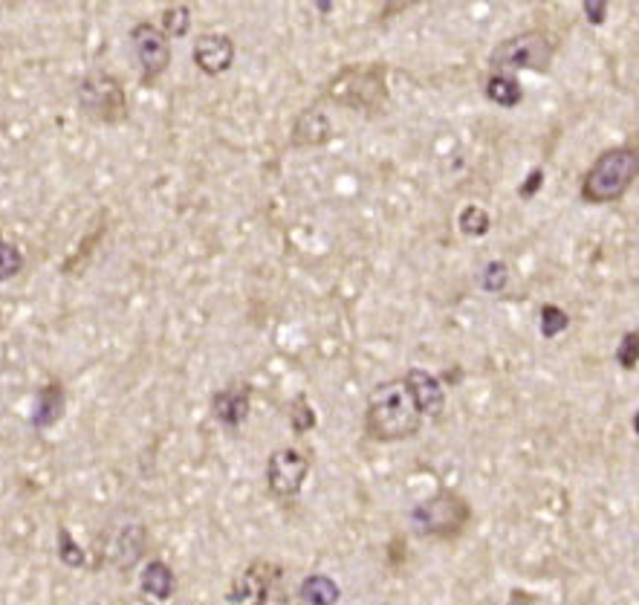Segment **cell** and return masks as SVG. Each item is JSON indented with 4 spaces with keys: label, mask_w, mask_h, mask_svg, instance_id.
Wrapping results in <instances>:
<instances>
[{
    "label": "cell",
    "mask_w": 639,
    "mask_h": 605,
    "mask_svg": "<svg viewBox=\"0 0 639 605\" xmlns=\"http://www.w3.org/2000/svg\"><path fill=\"white\" fill-rule=\"evenodd\" d=\"M422 420L406 379H388L370 392L368 409H365V431L376 444H399L420 435Z\"/></svg>",
    "instance_id": "obj_1"
},
{
    "label": "cell",
    "mask_w": 639,
    "mask_h": 605,
    "mask_svg": "<svg viewBox=\"0 0 639 605\" xmlns=\"http://www.w3.org/2000/svg\"><path fill=\"white\" fill-rule=\"evenodd\" d=\"M324 98L362 116H379L388 111V67L385 64H350L342 67L324 87Z\"/></svg>",
    "instance_id": "obj_2"
},
{
    "label": "cell",
    "mask_w": 639,
    "mask_h": 605,
    "mask_svg": "<svg viewBox=\"0 0 639 605\" xmlns=\"http://www.w3.org/2000/svg\"><path fill=\"white\" fill-rule=\"evenodd\" d=\"M637 145H619V148L601 152L582 180V200L594 206L619 200L637 180Z\"/></svg>",
    "instance_id": "obj_3"
},
{
    "label": "cell",
    "mask_w": 639,
    "mask_h": 605,
    "mask_svg": "<svg viewBox=\"0 0 639 605\" xmlns=\"http://www.w3.org/2000/svg\"><path fill=\"white\" fill-rule=\"evenodd\" d=\"M472 524V504L458 490H440L411 510V528L417 536L454 542Z\"/></svg>",
    "instance_id": "obj_4"
},
{
    "label": "cell",
    "mask_w": 639,
    "mask_h": 605,
    "mask_svg": "<svg viewBox=\"0 0 639 605\" xmlns=\"http://www.w3.org/2000/svg\"><path fill=\"white\" fill-rule=\"evenodd\" d=\"M556 59V41L549 39L547 32L533 30L512 35V39L501 41L489 55V64L495 73H506L512 76L515 70H535V73H547L549 64Z\"/></svg>",
    "instance_id": "obj_5"
},
{
    "label": "cell",
    "mask_w": 639,
    "mask_h": 605,
    "mask_svg": "<svg viewBox=\"0 0 639 605\" xmlns=\"http://www.w3.org/2000/svg\"><path fill=\"white\" fill-rule=\"evenodd\" d=\"M226 599L232 605L249 603V599L255 605H298L293 594H290V588H286L284 567L266 560L252 562L243 571L241 580H234Z\"/></svg>",
    "instance_id": "obj_6"
},
{
    "label": "cell",
    "mask_w": 639,
    "mask_h": 605,
    "mask_svg": "<svg viewBox=\"0 0 639 605\" xmlns=\"http://www.w3.org/2000/svg\"><path fill=\"white\" fill-rule=\"evenodd\" d=\"M78 107L98 125H122L128 119V96L111 73H87L78 84Z\"/></svg>",
    "instance_id": "obj_7"
},
{
    "label": "cell",
    "mask_w": 639,
    "mask_h": 605,
    "mask_svg": "<svg viewBox=\"0 0 639 605\" xmlns=\"http://www.w3.org/2000/svg\"><path fill=\"white\" fill-rule=\"evenodd\" d=\"M310 476V458L295 447H281L266 461V487L275 499H295Z\"/></svg>",
    "instance_id": "obj_8"
},
{
    "label": "cell",
    "mask_w": 639,
    "mask_h": 605,
    "mask_svg": "<svg viewBox=\"0 0 639 605\" xmlns=\"http://www.w3.org/2000/svg\"><path fill=\"white\" fill-rule=\"evenodd\" d=\"M130 44H134L139 70H143V82H157L171 64V41L166 39V32L150 21L136 23L130 30Z\"/></svg>",
    "instance_id": "obj_9"
},
{
    "label": "cell",
    "mask_w": 639,
    "mask_h": 605,
    "mask_svg": "<svg viewBox=\"0 0 639 605\" xmlns=\"http://www.w3.org/2000/svg\"><path fill=\"white\" fill-rule=\"evenodd\" d=\"M195 64L206 76H223L234 64V41L226 32H203L195 41Z\"/></svg>",
    "instance_id": "obj_10"
},
{
    "label": "cell",
    "mask_w": 639,
    "mask_h": 605,
    "mask_svg": "<svg viewBox=\"0 0 639 605\" xmlns=\"http://www.w3.org/2000/svg\"><path fill=\"white\" fill-rule=\"evenodd\" d=\"M406 386L411 392L413 403H417V409H420L422 417H431V420H440L446 411V392L443 383L434 377L426 368H411L406 372Z\"/></svg>",
    "instance_id": "obj_11"
},
{
    "label": "cell",
    "mask_w": 639,
    "mask_h": 605,
    "mask_svg": "<svg viewBox=\"0 0 639 605\" xmlns=\"http://www.w3.org/2000/svg\"><path fill=\"white\" fill-rule=\"evenodd\" d=\"M249 411H252V392L249 386H229L211 397V415L226 429H238L247 424Z\"/></svg>",
    "instance_id": "obj_12"
},
{
    "label": "cell",
    "mask_w": 639,
    "mask_h": 605,
    "mask_svg": "<svg viewBox=\"0 0 639 605\" xmlns=\"http://www.w3.org/2000/svg\"><path fill=\"white\" fill-rule=\"evenodd\" d=\"M333 137V125L324 111L318 107H307L295 116V125L290 131V145L293 148H316Z\"/></svg>",
    "instance_id": "obj_13"
},
{
    "label": "cell",
    "mask_w": 639,
    "mask_h": 605,
    "mask_svg": "<svg viewBox=\"0 0 639 605\" xmlns=\"http://www.w3.org/2000/svg\"><path fill=\"white\" fill-rule=\"evenodd\" d=\"M145 547H148V530L143 524H125L113 539V565L119 571H130L145 556Z\"/></svg>",
    "instance_id": "obj_14"
},
{
    "label": "cell",
    "mask_w": 639,
    "mask_h": 605,
    "mask_svg": "<svg viewBox=\"0 0 639 605\" xmlns=\"http://www.w3.org/2000/svg\"><path fill=\"white\" fill-rule=\"evenodd\" d=\"M67 411V392L61 386L59 379L53 383H46L35 397V409H32V426L35 429H50L64 417Z\"/></svg>",
    "instance_id": "obj_15"
},
{
    "label": "cell",
    "mask_w": 639,
    "mask_h": 605,
    "mask_svg": "<svg viewBox=\"0 0 639 605\" xmlns=\"http://www.w3.org/2000/svg\"><path fill=\"white\" fill-rule=\"evenodd\" d=\"M139 588H143L145 597L157 599V603H166L174 597L177 591V576H174L171 565L163 560H150L143 567V576H139Z\"/></svg>",
    "instance_id": "obj_16"
},
{
    "label": "cell",
    "mask_w": 639,
    "mask_h": 605,
    "mask_svg": "<svg viewBox=\"0 0 639 605\" xmlns=\"http://www.w3.org/2000/svg\"><path fill=\"white\" fill-rule=\"evenodd\" d=\"M298 597L304 605H336L342 599V588L327 574H310L301 583Z\"/></svg>",
    "instance_id": "obj_17"
},
{
    "label": "cell",
    "mask_w": 639,
    "mask_h": 605,
    "mask_svg": "<svg viewBox=\"0 0 639 605\" xmlns=\"http://www.w3.org/2000/svg\"><path fill=\"white\" fill-rule=\"evenodd\" d=\"M486 98H492L495 105L501 107H515L521 105L524 98V87L515 76H506V73H492L486 79Z\"/></svg>",
    "instance_id": "obj_18"
},
{
    "label": "cell",
    "mask_w": 639,
    "mask_h": 605,
    "mask_svg": "<svg viewBox=\"0 0 639 605\" xmlns=\"http://www.w3.org/2000/svg\"><path fill=\"white\" fill-rule=\"evenodd\" d=\"M460 232L467 234V238H483V234L492 229V218H489V212L483 209V206H463V212H460V220H458Z\"/></svg>",
    "instance_id": "obj_19"
},
{
    "label": "cell",
    "mask_w": 639,
    "mask_h": 605,
    "mask_svg": "<svg viewBox=\"0 0 639 605\" xmlns=\"http://www.w3.org/2000/svg\"><path fill=\"white\" fill-rule=\"evenodd\" d=\"M191 30V9L186 3H177V7H168L163 12V32L166 39H182Z\"/></svg>",
    "instance_id": "obj_20"
},
{
    "label": "cell",
    "mask_w": 639,
    "mask_h": 605,
    "mask_svg": "<svg viewBox=\"0 0 639 605\" xmlns=\"http://www.w3.org/2000/svg\"><path fill=\"white\" fill-rule=\"evenodd\" d=\"M286 417H290V424H293L295 435H304V431L316 429V409H313V406H310L304 397H295V400L290 403Z\"/></svg>",
    "instance_id": "obj_21"
},
{
    "label": "cell",
    "mask_w": 639,
    "mask_h": 605,
    "mask_svg": "<svg viewBox=\"0 0 639 605\" xmlns=\"http://www.w3.org/2000/svg\"><path fill=\"white\" fill-rule=\"evenodd\" d=\"M23 270V252L18 250L15 243L0 241V284L9 279H15Z\"/></svg>",
    "instance_id": "obj_22"
},
{
    "label": "cell",
    "mask_w": 639,
    "mask_h": 605,
    "mask_svg": "<svg viewBox=\"0 0 639 605\" xmlns=\"http://www.w3.org/2000/svg\"><path fill=\"white\" fill-rule=\"evenodd\" d=\"M570 325V316L558 307V304H544L542 307V333L547 340H556L558 333L567 331Z\"/></svg>",
    "instance_id": "obj_23"
},
{
    "label": "cell",
    "mask_w": 639,
    "mask_h": 605,
    "mask_svg": "<svg viewBox=\"0 0 639 605\" xmlns=\"http://www.w3.org/2000/svg\"><path fill=\"white\" fill-rule=\"evenodd\" d=\"M506 281H510V267H506L504 261H489L486 270H483L481 275L483 290H489V293H501V290L506 288Z\"/></svg>",
    "instance_id": "obj_24"
},
{
    "label": "cell",
    "mask_w": 639,
    "mask_h": 605,
    "mask_svg": "<svg viewBox=\"0 0 639 605\" xmlns=\"http://www.w3.org/2000/svg\"><path fill=\"white\" fill-rule=\"evenodd\" d=\"M59 560L67 567H82L84 565V551L73 542L67 528H59Z\"/></svg>",
    "instance_id": "obj_25"
},
{
    "label": "cell",
    "mask_w": 639,
    "mask_h": 605,
    "mask_svg": "<svg viewBox=\"0 0 639 605\" xmlns=\"http://www.w3.org/2000/svg\"><path fill=\"white\" fill-rule=\"evenodd\" d=\"M637 356H639V333L637 331H628L622 336V342H619L617 359H619V365H622L625 372H633V368H637Z\"/></svg>",
    "instance_id": "obj_26"
},
{
    "label": "cell",
    "mask_w": 639,
    "mask_h": 605,
    "mask_svg": "<svg viewBox=\"0 0 639 605\" xmlns=\"http://www.w3.org/2000/svg\"><path fill=\"white\" fill-rule=\"evenodd\" d=\"M585 15L590 18V23L601 27V23H605V15H608V3H605V0H587Z\"/></svg>",
    "instance_id": "obj_27"
},
{
    "label": "cell",
    "mask_w": 639,
    "mask_h": 605,
    "mask_svg": "<svg viewBox=\"0 0 639 605\" xmlns=\"http://www.w3.org/2000/svg\"><path fill=\"white\" fill-rule=\"evenodd\" d=\"M542 182H544V168H533V175L526 177V182L521 186V197H533Z\"/></svg>",
    "instance_id": "obj_28"
},
{
    "label": "cell",
    "mask_w": 639,
    "mask_h": 605,
    "mask_svg": "<svg viewBox=\"0 0 639 605\" xmlns=\"http://www.w3.org/2000/svg\"><path fill=\"white\" fill-rule=\"evenodd\" d=\"M510 605H535V597L533 594H526V591H512L510 594Z\"/></svg>",
    "instance_id": "obj_29"
}]
</instances>
